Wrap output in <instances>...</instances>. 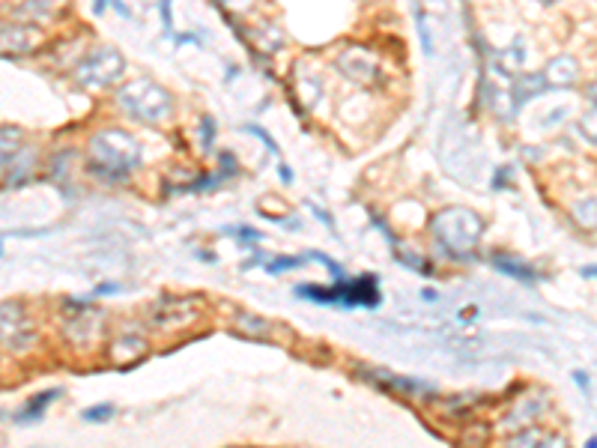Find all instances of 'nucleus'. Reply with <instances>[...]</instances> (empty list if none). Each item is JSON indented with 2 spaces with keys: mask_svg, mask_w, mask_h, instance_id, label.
Returning a JSON list of instances; mask_svg holds the SVG:
<instances>
[{
  "mask_svg": "<svg viewBox=\"0 0 597 448\" xmlns=\"http://www.w3.org/2000/svg\"><path fill=\"white\" fill-rule=\"evenodd\" d=\"M87 168L105 183H123L141 165V144L123 129H102L90 138Z\"/></svg>",
  "mask_w": 597,
  "mask_h": 448,
  "instance_id": "1",
  "label": "nucleus"
},
{
  "mask_svg": "<svg viewBox=\"0 0 597 448\" xmlns=\"http://www.w3.org/2000/svg\"><path fill=\"white\" fill-rule=\"evenodd\" d=\"M430 230L451 257H466L484 236V219L469 207H448L433 216Z\"/></svg>",
  "mask_w": 597,
  "mask_h": 448,
  "instance_id": "2",
  "label": "nucleus"
},
{
  "mask_svg": "<svg viewBox=\"0 0 597 448\" xmlns=\"http://www.w3.org/2000/svg\"><path fill=\"white\" fill-rule=\"evenodd\" d=\"M117 105L132 117V120H141V123H162L171 117L174 111V96L150 81V78H135L129 84L120 87L117 93Z\"/></svg>",
  "mask_w": 597,
  "mask_h": 448,
  "instance_id": "3",
  "label": "nucleus"
},
{
  "mask_svg": "<svg viewBox=\"0 0 597 448\" xmlns=\"http://www.w3.org/2000/svg\"><path fill=\"white\" fill-rule=\"evenodd\" d=\"M296 296L320 302V305H338V308H377L380 305V281L374 275L362 278H341L335 287H317V284H302L296 287Z\"/></svg>",
  "mask_w": 597,
  "mask_h": 448,
  "instance_id": "4",
  "label": "nucleus"
},
{
  "mask_svg": "<svg viewBox=\"0 0 597 448\" xmlns=\"http://www.w3.org/2000/svg\"><path fill=\"white\" fill-rule=\"evenodd\" d=\"M123 69H126V60L117 48H96L75 66L72 78L84 90H108L123 75Z\"/></svg>",
  "mask_w": 597,
  "mask_h": 448,
  "instance_id": "5",
  "label": "nucleus"
},
{
  "mask_svg": "<svg viewBox=\"0 0 597 448\" xmlns=\"http://www.w3.org/2000/svg\"><path fill=\"white\" fill-rule=\"evenodd\" d=\"M36 344V326L18 299L0 302V347L6 353H27Z\"/></svg>",
  "mask_w": 597,
  "mask_h": 448,
  "instance_id": "6",
  "label": "nucleus"
},
{
  "mask_svg": "<svg viewBox=\"0 0 597 448\" xmlns=\"http://www.w3.org/2000/svg\"><path fill=\"white\" fill-rule=\"evenodd\" d=\"M362 380H368L371 386H377L380 392H389V395H400V398H430L436 389L424 380H415V377H400L392 374L386 368H371V371H359Z\"/></svg>",
  "mask_w": 597,
  "mask_h": 448,
  "instance_id": "7",
  "label": "nucleus"
},
{
  "mask_svg": "<svg viewBox=\"0 0 597 448\" xmlns=\"http://www.w3.org/2000/svg\"><path fill=\"white\" fill-rule=\"evenodd\" d=\"M39 45H42L39 24H24L12 18L0 24V57H24L33 54Z\"/></svg>",
  "mask_w": 597,
  "mask_h": 448,
  "instance_id": "8",
  "label": "nucleus"
},
{
  "mask_svg": "<svg viewBox=\"0 0 597 448\" xmlns=\"http://www.w3.org/2000/svg\"><path fill=\"white\" fill-rule=\"evenodd\" d=\"M577 75H580V63H577L574 57H568V54L553 57V60L547 63V69L541 72L547 90H553V87H571V84L577 81Z\"/></svg>",
  "mask_w": 597,
  "mask_h": 448,
  "instance_id": "9",
  "label": "nucleus"
},
{
  "mask_svg": "<svg viewBox=\"0 0 597 448\" xmlns=\"http://www.w3.org/2000/svg\"><path fill=\"white\" fill-rule=\"evenodd\" d=\"M33 171H36V153L27 150V147H21L18 156L9 162V168L3 171V174H6L3 186H6V189H21V186H27V183L33 180Z\"/></svg>",
  "mask_w": 597,
  "mask_h": 448,
  "instance_id": "10",
  "label": "nucleus"
},
{
  "mask_svg": "<svg viewBox=\"0 0 597 448\" xmlns=\"http://www.w3.org/2000/svg\"><path fill=\"white\" fill-rule=\"evenodd\" d=\"M338 66H341L353 81H359V84H371V81L380 78L374 60H371V57H356V51H347V54L338 60Z\"/></svg>",
  "mask_w": 597,
  "mask_h": 448,
  "instance_id": "11",
  "label": "nucleus"
},
{
  "mask_svg": "<svg viewBox=\"0 0 597 448\" xmlns=\"http://www.w3.org/2000/svg\"><path fill=\"white\" fill-rule=\"evenodd\" d=\"M60 398V389H48V392H39V395H33L18 413H15V422L18 425H30V422H39L42 419V413L54 404Z\"/></svg>",
  "mask_w": 597,
  "mask_h": 448,
  "instance_id": "12",
  "label": "nucleus"
},
{
  "mask_svg": "<svg viewBox=\"0 0 597 448\" xmlns=\"http://www.w3.org/2000/svg\"><path fill=\"white\" fill-rule=\"evenodd\" d=\"M21 147H24V132L15 126H0V174L9 168V162L18 156Z\"/></svg>",
  "mask_w": 597,
  "mask_h": 448,
  "instance_id": "13",
  "label": "nucleus"
},
{
  "mask_svg": "<svg viewBox=\"0 0 597 448\" xmlns=\"http://www.w3.org/2000/svg\"><path fill=\"white\" fill-rule=\"evenodd\" d=\"M490 263L502 272V275H508V278H517V281H526V284H532V281H538V272L532 269V266H526V263H520V260H514V257H505V254H493L490 257Z\"/></svg>",
  "mask_w": 597,
  "mask_h": 448,
  "instance_id": "14",
  "label": "nucleus"
},
{
  "mask_svg": "<svg viewBox=\"0 0 597 448\" xmlns=\"http://www.w3.org/2000/svg\"><path fill=\"white\" fill-rule=\"evenodd\" d=\"M51 15V0H24L18 9H15V15H12V21H24V24H39V21H45Z\"/></svg>",
  "mask_w": 597,
  "mask_h": 448,
  "instance_id": "15",
  "label": "nucleus"
},
{
  "mask_svg": "<svg viewBox=\"0 0 597 448\" xmlns=\"http://www.w3.org/2000/svg\"><path fill=\"white\" fill-rule=\"evenodd\" d=\"M547 407V401L544 398H529V401H520L514 410H511V419H508V428H523V425H529L541 410Z\"/></svg>",
  "mask_w": 597,
  "mask_h": 448,
  "instance_id": "16",
  "label": "nucleus"
},
{
  "mask_svg": "<svg viewBox=\"0 0 597 448\" xmlns=\"http://www.w3.org/2000/svg\"><path fill=\"white\" fill-rule=\"evenodd\" d=\"M111 416H114V404H96V407H87V410L81 413V419L90 422V425H102V422H108Z\"/></svg>",
  "mask_w": 597,
  "mask_h": 448,
  "instance_id": "17",
  "label": "nucleus"
},
{
  "mask_svg": "<svg viewBox=\"0 0 597 448\" xmlns=\"http://www.w3.org/2000/svg\"><path fill=\"white\" fill-rule=\"evenodd\" d=\"M541 437H544V434H541L538 428H529V431H523V434L511 437L505 448H535L538 443H541Z\"/></svg>",
  "mask_w": 597,
  "mask_h": 448,
  "instance_id": "18",
  "label": "nucleus"
},
{
  "mask_svg": "<svg viewBox=\"0 0 597 448\" xmlns=\"http://www.w3.org/2000/svg\"><path fill=\"white\" fill-rule=\"evenodd\" d=\"M302 263H305L302 257H275V260H269V263H266V272L281 275V272H287V269H299Z\"/></svg>",
  "mask_w": 597,
  "mask_h": 448,
  "instance_id": "19",
  "label": "nucleus"
},
{
  "mask_svg": "<svg viewBox=\"0 0 597 448\" xmlns=\"http://www.w3.org/2000/svg\"><path fill=\"white\" fill-rule=\"evenodd\" d=\"M200 141H203V150H212V141H215V120L212 117H203V123H200Z\"/></svg>",
  "mask_w": 597,
  "mask_h": 448,
  "instance_id": "20",
  "label": "nucleus"
},
{
  "mask_svg": "<svg viewBox=\"0 0 597 448\" xmlns=\"http://www.w3.org/2000/svg\"><path fill=\"white\" fill-rule=\"evenodd\" d=\"M245 132H248V135H254V138H260V141H263V144H266V147H269L272 153H278V144H275V138H272V135H269V132H266L263 126L251 123V126H245Z\"/></svg>",
  "mask_w": 597,
  "mask_h": 448,
  "instance_id": "21",
  "label": "nucleus"
},
{
  "mask_svg": "<svg viewBox=\"0 0 597 448\" xmlns=\"http://www.w3.org/2000/svg\"><path fill=\"white\" fill-rule=\"evenodd\" d=\"M230 233H233V236H239V239H248V242H260V239H263V233H260V230H254V227H233Z\"/></svg>",
  "mask_w": 597,
  "mask_h": 448,
  "instance_id": "22",
  "label": "nucleus"
},
{
  "mask_svg": "<svg viewBox=\"0 0 597 448\" xmlns=\"http://www.w3.org/2000/svg\"><path fill=\"white\" fill-rule=\"evenodd\" d=\"M535 448H568V440L565 437H541V443Z\"/></svg>",
  "mask_w": 597,
  "mask_h": 448,
  "instance_id": "23",
  "label": "nucleus"
},
{
  "mask_svg": "<svg viewBox=\"0 0 597 448\" xmlns=\"http://www.w3.org/2000/svg\"><path fill=\"white\" fill-rule=\"evenodd\" d=\"M308 207H311V213H314L320 222H326V227H332V230H335V219H332L329 213H323V210H320V207H314V204H308Z\"/></svg>",
  "mask_w": 597,
  "mask_h": 448,
  "instance_id": "24",
  "label": "nucleus"
},
{
  "mask_svg": "<svg viewBox=\"0 0 597 448\" xmlns=\"http://www.w3.org/2000/svg\"><path fill=\"white\" fill-rule=\"evenodd\" d=\"M162 21H165V33H171V0H162Z\"/></svg>",
  "mask_w": 597,
  "mask_h": 448,
  "instance_id": "25",
  "label": "nucleus"
},
{
  "mask_svg": "<svg viewBox=\"0 0 597 448\" xmlns=\"http://www.w3.org/2000/svg\"><path fill=\"white\" fill-rule=\"evenodd\" d=\"M574 383H577L583 392H589V386H592V383H589V377H586L583 371H574Z\"/></svg>",
  "mask_w": 597,
  "mask_h": 448,
  "instance_id": "26",
  "label": "nucleus"
},
{
  "mask_svg": "<svg viewBox=\"0 0 597 448\" xmlns=\"http://www.w3.org/2000/svg\"><path fill=\"white\" fill-rule=\"evenodd\" d=\"M281 180H284V183H287V186H290V183H293V171H290V168H287V165H281Z\"/></svg>",
  "mask_w": 597,
  "mask_h": 448,
  "instance_id": "27",
  "label": "nucleus"
},
{
  "mask_svg": "<svg viewBox=\"0 0 597 448\" xmlns=\"http://www.w3.org/2000/svg\"><path fill=\"white\" fill-rule=\"evenodd\" d=\"M421 299H424V302H436L439 296H436L433 290H424V293H421Z\"/></svg>",
  "mask_w": 597,
  "mask_h": 448,
  "instance_id": "28",
  "label": "nucleus"
},
{
  "mask_svg": "<svg viewBox=\"0 0 597 448\" xmlns=\"http://www.w3.org/2000/svg\"><path fill=\"white\" fill-rule=\"evenodd\" d=\"M93 12H105V0H96V6H93Z\"/></svg>",
  "mask_w": 597,
  "mask_h": 448,
  "instance_id": "29",
  "label": "nucleus"
},
{
  "mask_svg": "<svg viewBox=\"0 0 597 448\" xmlns=\"http://www.w3.org/2000/svg\"><path fill=\"white\" fill-rule=\"evenodd\" d=\"M586 448H597V443H595V437H592V440H589V443H586Z\"/></svg>",
  "mask_w": 597,
  "mask_h": 448,
  "instance_id": "30",
  "label": "nucleus"
},
{
  "mask_svg": "<svg viewBox=\"0 0 597 448\" xmlns=\"http://www.w3.org/2000/svg\"><path fill=\"white\" fill-rule=\"evenodd\" d=\"M0 419H3V413H0Z\"/></svg>",
  "mask_w": 597,
  "mask_h": 448,
  "instance_id": "31",
  "label": "nucleus"
}]
</instances>
